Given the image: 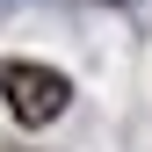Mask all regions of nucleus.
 <instances>
[{
	"label": "nucleus",
	"instance_id": "f257e3e1",
	"mask_svg": "<svg viewBox=\"0 0 152 152\" xmlns=\"http://www.w3.org/2000/svg\"><path fill=\"white\" fill-rule=\"evenodd\" d=\"M0 102H7V116H15V123L44 130V123H58V116H65L72 80H65V72H51V65H29V58H0Z\"/></svg>",
	"mask_w": 152,
	"mask_h": 152
}]
</instances>
